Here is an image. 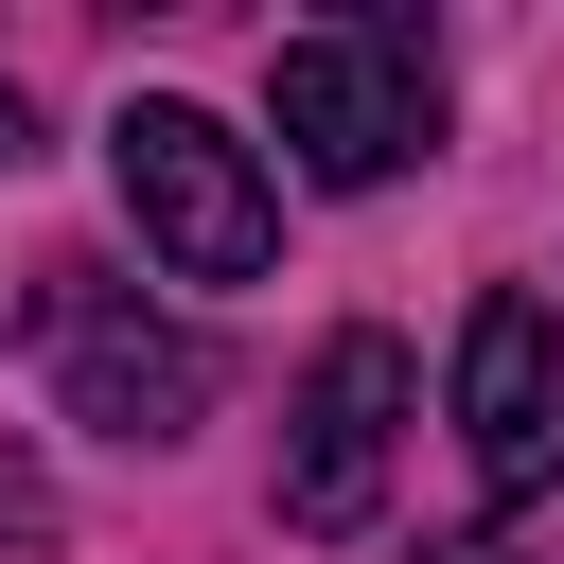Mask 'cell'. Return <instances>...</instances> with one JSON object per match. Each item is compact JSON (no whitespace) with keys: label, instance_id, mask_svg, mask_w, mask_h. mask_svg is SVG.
<instances>
[{"label":"cell","instance_id":"52a82bcc","mask_svg":"<svg viewBox=\"0 0 564 564\" xmlns=\"http://www.w3.org/2000/svg\"><path fill=\"white\" fill-rule=\"evenodd\" d=\"M423 564H511V546H423Z\"/></svg>","mask_w":564,"mask_h":564},{"label":"cell","instance_id":"5b68a950","mask_svg":"<svg viewBox=\"0 0 564 564\" xmlns=\"http://www.w3.org/2000/svg\"><path fill=\"white\" fill-rule=\"evenodd\" d=\"M53 388H70L88 441H176V423L212 405V352H194L176 317H141L106 264H53Z\"/></svg>","mask_w":564,"mask_h":564},{"label":"cell","instance_id":"8992f818","mask_svg":"<svg viewBox=\"0 0 564 564\" xmlns=\"http://www.w3.org/2000/svg\"><path fill=\"white\" fill-rule=\"evenodd\" d=\"M18 159H35V106H18V88H0V176H18Z\"/></svg>","mask_w":564,"mask_h":564},{"label":"cell","instance_id":"7a4b0ae2","mask_svg":"<svg viewBox=\"0 0 564 564\" xmlns=\"http://www.w3.org/2000/svg\"><path fill=\"white\" fill-rule=\"evenodd\" d=\"M106 176H123L141 247H159L176 282H264V264H282V194H264V159H247L212 106L141 88V106L106 123Z\"/></svg>","mask_w":564,"mask_h":564},{"label":"cell","instance_id":"6da1fadb","mask_svg":"<svg viewBox=\"0 0 564 564\" xmlns=\"http://www.w3.org/2000/svg\"><path fill=\"white\" fill-rule=\"evenodd\" d=\"M264 123H282V159H300L317 194L405 176V159L441 141V53H423V18H317V35H282V53H264Z\"/></svg>","mask_w":564,"mask_h":564},{"label":"cell","instance_id":"3957f363","mask_svg":"<svg viewBox=\"0 0 564 564\" xmlns=\"http://www.w3.org/2000/svg\"><path fill=\"white\" fill-rule=\"evenodd\" d=\"M388 441H405V335H335L282 405V529L352 546L388 511Z\"/></svg>","mask_w":564,"mask_h":564},{"label":"cell","instance_id":"277c9868","mask_svg":"<svg viewBox=\"0 0 564 564\" xmlns=\"http://www.w3.org/2000/svg\"><path fill=\"white\" fill-rule=\"evenodd\" d=\"M458 458H476L494 511L564 494V317H546L529 282H494V300L458 317Z\"/></svg>","mask_w":564,"mask_h":564}]
</instances>
